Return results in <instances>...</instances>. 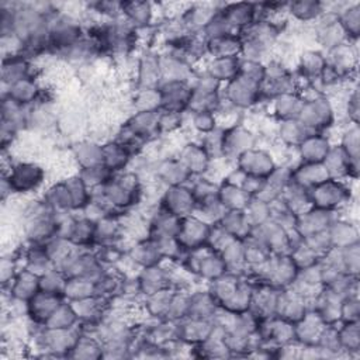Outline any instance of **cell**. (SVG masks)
Instances as JSON below:
<instances>
[{"label": "cell", "instance_id": "cell-1", "mask_svg": "<svg viewBox=\"0 0 360 360\" xmlns=\"http://www.w3.org/2000/svg\"><path fill=\"white\" fill-rule=\"evenodd\" d=\"M3 180L8 184L11 193H28L37 188L42 181V170L34 163H10V169L3 173Z\"/></svg>", "mask_w": 360, "mask_h": 360}]
</instances>
